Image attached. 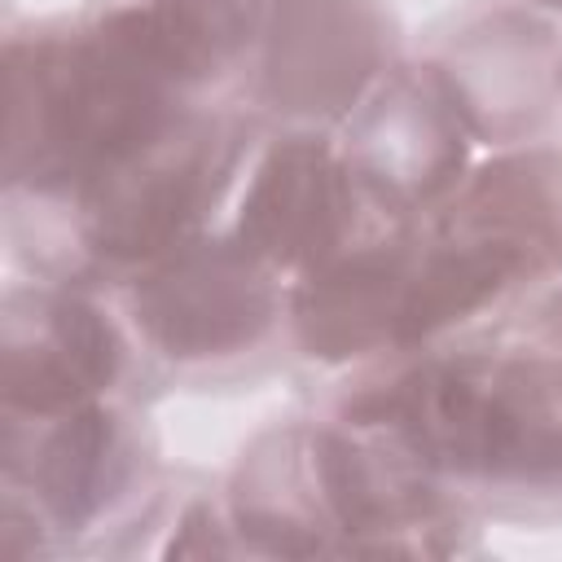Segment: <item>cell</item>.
I'll use <instances>...</instances> for the list:
<instances>
[{
  "label": "cell",
  "instance_id": "obj_3",
  "mask_svg": "<svg viewBox=\"0 0 562 562\" xmlns=\"http://www.w3.org/2000/svg\"><path fill=\"white\" fill-rule=\"evenodd\" d=\"M114 325L75 294H35L31 312L9 307L4 404L9 413H66L88 404L119 373Z\"/></svg>",
  "mask_w": 562,
  "mask_h": 562
},
{
  "label": "cell",
  "instance_id": "obj_4",
  "mask_svg": "<svg viewBox=\"0 0 562 562\" xmlns=\"http://www.w3.org/2000/svg\"><path fill=\"white\" fill-rule=\"evenodd\" d=\"M136 312L171 356H220L250 347L272 321L259 259L237 250H189L136 294Z\"/></svg>",
  "mask_w": 562,
  "mask_h": 562
},
{
  "label": "cell",
  "instance_id": "obj_2",
  "mask_svg": "<svg viewBox=\"0 0 562 562\" xmlns=\"http://www.w3.org/2000/svg\"><path fill=\"white\" fill-rule=\"evenodd\" d=\"M356 184L334 162V154L316 140H285L277 145L237 215V246L259 263H334L338 237L351 224Z\"/></svg>",
  "mask_w": 562,
  "mask_h": 562
},
{
  "label": "cell",
  "instance_id": "obj_5",
  "mask_svg": "<svg viewBox=\"0 0 562 562\" xmlns=\"http://www.w3.org/2000/svg\"><path fill=\"white\" fill-rule=\"evenodd\" d=\"M48 422L53 426L40 435L26 479L35 505L57 527H79L101 509L110 487L123 479V457H119L123 443L114 417L97 404L48 413Z\"/></svg>",
  "mask_w": 562,
  "mask_h": 562
},
{
  "label": "cell",
  "instance_id": "obj_1",
  "mask_svg": "<svg viewBox=\"0 0 562 562\" xmlns=\"http://www.w3.org/2000/svg\"><path fill=\"white\" fill-rule=\"evenodd\" d=\"M386 435L457 479H562V364L527 356H457L404 373L356 408Z\"/></svg>",
  "mask_w": 562,
  "mask_h": 562
}]
</instances>
